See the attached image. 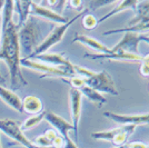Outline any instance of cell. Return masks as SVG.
<instances>
[{"label": "cell", "instance_id": "1", "mask_svg": "<svg viewBox=\"0 0 149 148\" xmlns=\"http://www.w3.org/2000/svg\"><path fill=\"white\" fill-rule=\"evenodd\" d=\"M2 24H1V38H0V60H3L8 66L10 74V87L11 90H18L28 86L21 73V55L18 40V30L13 21V1H5L2 9ZM0 78H3L0 75Z\"/></svg>", "mask_w": 149, "mask_h": 148}, {"label": "cell", "instance_id": "11", "mask_svg": "<svg viewBox=\"0 0 149 148\" xmlns=\"http://www.w3.org/2000/svg\"><path fill=\"white\" fill-rule=\"evenodd\" d=\"M30 15L33 16V17L37 16V17H40V18H44L46 20H48V21L56 22V24H59V25H63V24L69 21V19L67 17L62 16L60 13H57L56 11H54L50 8L38 5L35 1H32V3H31Z\"/></svg>", "mask_w": 149, "mask_h": 148}, {"label": "cell", "instance_id": "29", "mask_svg": "<svg viewBox=\"0 0 149 148\" xmlns=\"http://www.w3.org/2000/svg\"><path fill=\"white\" fill-rule=\"evenodd\" d=\"M3 81H5V79H3V78H0V85H1Z\"/></svg>", "mask_w": 149, "mask_h": 148}, {"label": "cell", "instance_id": "5", "mask_svg": "<svg viewBox=\"0 0 149 148\" xmlns=\"http://www.w3.org/2000/svg\"><path fill=\"white\" fill-rule=\"evenodd\" d=\"M45 120H47L54 127V129L58 131L63 138V140H65L63 148H78L77 144L69 137V131H74V126L71 125V123H68L66 119H63L59 115H57L52 111L45 112Z\"/></svg>", "mask_w": 149, "mask_h": 148}, {"label": "cell", "instance_id": "32", "mask_svg": "<svg viewBox=\"0 0 149 148\" xmlns=\"http://www.w3.org/2000/svg\"><path fill=\"white\" fill-rule=\"evenodd\" d=\"M0 38H1V32H0Z\"/></svg>", "mask_w": 149, "mask_h": 148}, {"label": "cell", "instance_id": "34", "mask_svg": "<svg viewBox=\"0 0 149 148\" xmlns=\"http://www.w3.org/2000/svg\"><path fill=\"white\" fill-rule=\"evenodd\" d=\"M148 148H149V146H148Z\"/></svg>", "mask_w": 149, "mask_h": 148}, {"label": "cell", "instance_id": "22", "mask_svg": "<svg viewBox=\"0 0 149 148\" xmlns=\"http://www.w3.org/2000/svg\"><path fill=\"white\" fill-rule=\"evenodd\" d=\"M63 81L68 82L69 85L71 86V88H74V89H80L81 87L85 86V81H84V78H81L79 76H74V77H71V78H65L62 79Z\"/></svg>", "mask_w": 149, "mask_h": 148}, {"label": "cell", "instance_id": "19", "mask_svg": "<svg viewBox=\"0 0 149 148\" xmlns=\"http://www.w3.org/2000/svg\"><path fill=\"white\" fill-rule=\"evenodd\" d=\"M138 2H139V1H137V0H124V1H120V2L117 3L116 8H113L110 13H108L107 15H105L104 17H101V18L98 20V25L101 24V22H104L105 20H107L108 18L112 17V16H115V15H117V13H121V11H124V10L132 9V10L135 11L137 8V5H138Z\"/></svg>", "mask_w": 149, "mask_h": 148}, {"label": "cell", "instance_id": "17", "mask_svg": "<svg viewBox=\"0 0 149 148\" xmlns=\"http://www.w3.org/2000/svg\"><path fill=\"white\" fill-rule=\"evenodd\" d=\"M146 31H149V18H145L137 22L136 25L131 27H125L121 29H113V30H108L104 32V36L112 35V34H119V32H136V34H143Z\"/></svg>", "mask_w": 149, "mask_h": 148}, {"label": "cell", "instance_id": "20", "mask_svg": "<svg viewBox=\"0 0 149 148\" xmlns=\"http://www.w3.org/2000/svg\"><path fill=\"white\" fill-rule=\"evenodd\" d=\"M45 112L46 111H42L38 115H33V116H30L29 118H27L24 124L21 125V129L22 131H26V130H30L32 128H35L36 126H38L39 124L41 123L45 119Z\"/></svg>", "mask_w": 149, "mask_h": 148}, {"label": "cell", "instance_id": "3", "mask_svg": "<svg viewBox=\"0 0 149 148\" xmlns=\"http://www.w3.org/2000/svg\"><path fill=\"white\" fill-rule=\"evenodd\" d=\"M87 11L88 10L85 8L84 11L78 13L74 18L69 19L68 22H66V24H63V25L56 26V27L49 32V35L45 38V39H42V41L40 43V45H39L37 48H36V50L32 52V55H31L29 58H27V59H33L36 56L45 54V52H48V50H49L51 47H54L55 45H57V43H59L61 41L63 36H65V34H66L67 30L69 29V27L72 25L76 20H78V19L80 18L81 16H84V13H87Z\"/></svg>", "mask_w": 149, "mask_h": 148}, {"label": "cell", "instance_id": "7", "mask_svg": "<svg viewBox=\"0 0 149 148\" xmlns=\"http://www.w3.org/2000/svg\"><path fill=\"white\" fill-rule=\"evenodd\" d=\"M0 131L26 148H36L21 129V125L13 119H0Z\"/></svg>", "mask_w": 149, "mask_h": 148}, {"label": "cell", "instance_id": "16", "mask_svg": "<svg viewBox=\"0 0 149 148\" xmlns=\"http://www.w3.org/2000/svg\"><path fill=\"white\" fill-rule=\"evenodd\" d=\"M32 1H13V8L17 9L18 11V24H16V28L17 30L20 29V27L26 22V20L29 18L30 16V8Z\"/></svg>", "mask_w": 149, "mask_h": 148}, {"label": "cell", "instance_id": "23", "mask_svg": "<svg viewBox=\"0 0 149 148\" xmlns=\"http://www.w3.org/2000/svg\"><path fill=\"white\" fill-rule=\"evenodd\" d=\"M112 2H116V1H111V0H102V1H89L88 2V7L86 8L88 11L89 10H96V9H98L100 7H104V6H107V5H111Z\"/></svg>", "mask_w": 149, "mask_h": 148}, {"label": "cell", "instance_id": "12", "mask_svg": "<svg viewBox=\"0 0 149 148\" xmlns=\"http://www.w3.org/2000/svg\"><path fill=\"white\" fill-rule=\"evenodd\" d=\"M72 43H82V45H85V46H87L88 48H90V49L99 52V54H105V55L112 54L111 48L107 47L106 45L98 41L97 39H95V38H93V37H89V36H86V35L76 34Z\"/></svg>", "mask_w": 149, "mask_h": 148}, {"label": "cell", "instance_id": "31", "mask_svg": "<svg viewBox=\"0 0 149 148\" xmlns=\"http://www.w3.org/2000/svg\"><path fill=\"white\" fill-rule=\"evenodd\" d=\"M0 148H2V147H1V142H0Z\"/></svg>", "mask_w": 149, "mask_h": 148}, {"label": "cell", "instance_id": "33", "mask_svg": "<svg viewBox=\"0 0 149 148\" xmlns=\"http://www.w3.org/2000/svg\"><path fill=\"white\" fill-rule=\"evenodd\" d=\"M148 18H149V16H148Z\"/></svg>", "mask_w": 149, "mask_h": 148}, {"label": "cell", "instance_id": "26", "mask_svg": "<svg viewBox=\"0 0 149 148\" xmlns=\"http://www.w3.org/2000/svg\"><path fill=\"white\" fill-rule=\"evenodd\" d=\"M125 146H126V148H148V145H146L145 142H127Z\"/></svg>", "mask_w": 149, "mask_h": 148}, {"label": "cell", "instance_id": "8", "mask_svg": "<svg viewBox=\"0 0 149 148\" xmlns=\"http://www.w3.org/2000/svg\"><path fill=\"white\" fill-rule=\"evenodd\" d=\"M145 34L136 32H124V37L115 47L111 48L112 52H127L132 55H139L138 47L141 41H145Z\"/></svg>", "mask_w": 149, "mask_h": 148}, {"label": "cell", "instance_id": "21", "mask_svg": "<svg viewBox=\"0 0 149 148\" xmlns=\"http://www.w3.org/2000/svg\"><path fill=\"white\" fill-rule=\"evenodd\" d=\"M82 26L87 30H93L98 26V20L91 13H86L82 17Z\"/></svg>", "mask_w": 149, "mask_h": 148}, {"label": "cell", "instance_id": "25", "mask_svg": "<svg viewBox=\"0 0 149 148\" xmlns=\"http://www.w3.org/2000/svg\"><path fill=\"white\" fill-rule=\"evenodd\" d=\"M68 3L69 6L76 9L78 13H81L85 10L84 9V1H81V0H71V1H68Z\"/></svg>", "mask_w": 149, "mask_h": 148}, {"label": "cell", "instance_id": "4", "mask_svg": "<svg viewBox=\"0 0 149 148\" xmlns=\"http://www.w3.org/2000/svg\"><path fill=\"white\" fill-rule=\"evenodd\" d=\"M84 81L86 86L93 88L100 94L104 93L110 94L112 96H119V91L115 85V81L112 80L111 76L106 70L96 73L89 78H84Z\"/></svg>", "mask_w": 149, "mask_h": 148}, {"label": "cell", "instance_id": "18", "mask_svg": "<svg viewBox=\"0 0 149 148\" xmlns=\"http://www.w3.org/2000/svg\"><path fill=\"white\" fill-rule=\"evenodd\" d=\"M79 90H80V93L82 96H86V97H87L93 104H95V105L97 106L98 108H101V107L107 103V98H106L102 94L96 91L95 89L86 86V85L84 87H81Z\"/></svg>", "mask_w": 149, "mask_h": 148}, {"label": "cell", "instance_id": "15", "mask_svg": "<svg viewBox=\"0 0 149 148\" xmlns=\"http://www.w3.org/2000/svg\"><path fill=\"white\" fill-rule=\"evenodd\" d=\"M22 111L31 116L38 115L44 111V104L39 97L35 95H29L22 99Z\"/></svg>", "mask_w": 149, "mask_h": 148}, {"label": "cell", "instance_id": "27", "mask_svg": "<svg viewBox=\"0 0 149 148\" xmlns=\"http://www.w3.org/2000/svg\"><path fill=\"white\" fill-rule=\"evenodd\" d=\"M44 135L49 139L50 142H52V140H54L57 136H58V134H57V131L55 129H47L46 131H45Z\"/></svg>", "mask_w": 149, "mask_h": 148}, {"label": "cell", "instance_id": "10", "mask_svg": "<svg viewBox=\"0 0 149 148\" xmlns=\"http://www.w3.org/2000/svg\"><path fill=\"white\" fill-rule=\"evenodd\" d=\"M104 116L121 126L124 125H135V126L149 125V112L141 114V115H121V114H115L111 111H105Z\"/></svg>", "mask_w": 149, "mask_h": 148}, {"label": "cell", "instance_id": "30", "mask_svg": "<svg viewBox=\"0 0 149 148\" xmlns=\"http://www.w3.org/2000/svg\"><path fill=\"white\" fill-rule=\"evenodd\" d=\"M113 148H126V146H120V147H113Z\"/></svg>", "mask_w": 149, "mask_h": 148}, {"label": "cell", "instance_id": "24", "mask_svg": "<svg viewBox=\"0 0 149 148\" xmlns=\"http://www.w3.org/2000/svg\"><path fill=\"white\" fill-rule=\"evenodd\" d=\"M31 142H32L35 146H38V147H50V146H51V142H50L49 139L45 135L38 136L37 138L33 139Z\"/></svg>", "mask_w": 149, "mask_h": 148}, {"label": "cell", "instance_id": "2", "mask_svg": "<svg viewBox=\"0 0 149 148\" xmlns=\"http://www.w3.org/2000/svg\"><path fill=\"white\" fill-rule=\"evenodd\" d=\"M18 40L20 55L24 56V58H29L42 41L40 27L33 16L30 15L25 24L20 27L18 30Z\"/></svg>", "mask_w": 149, "mask_h": 148}, {"label": "cell", "instance_id": "9", "mask_svg": "<svg viewBox=\"0 0 149 148\" xmlns=\"http://www.w3.org/2000/svg\"><path fill=\"white\" fill-rule=\"evenodd\" d=\"M69 101H70V115H71V125L74 126V137L78 139V127L81 117V108H82V95L80 90L70 88L69 90Z\"/></svg>", "mask_w": 149, "mask_h": 148}, {"label": "cell", "instance_id": "13", "mask_svg": "<svg viewBox=\"0 0 149 148\" xmlns=\"http://www.w3.org/2000/svg\"><path fill=\"white\" fill-rule=\"evenodd\" d=\"M0 98L2 101L8 105L10 108H13L15 111L24 114L22 111V99L19 97L16 93H13L11 89H8L2 85H0Z\"/></svg>", "mask_w": 149, "mask_h": 148}, {"label": "cell", "instance_id": "14", "mask_svg": "<svg viewBox=\"0 0 149 148\" xmlns=\"http://www.w3.org/2000/svg\"><path fill=\"white\" fill-rule=\"evenodd\" d=\"M33 59L47 64L52 67H61V66H70L72 62L65 57V54H57V52H45L41 55L36 56Z\"/></svg>", "mask_w": 149, "mask_h": 148}, {"label": "cell", "instance_id": "28", "mask_svg": "<svg viewBox=\"0 0 149 148\" xmlns=\"http://www.w3.org/2000/svg\"><path fill=\"white\" fill-rule=\"evenodd\" d=\"M3 6H5V1H2V0H1V1H0V11L3 9Z\"/></svg>", "mask_w": 149, "mask_h": 148}, {"label": "cell", "instance_id": "6", "mask_svg": "<svg viewBox=\"0 0 149 148\" xmlns=\"http://www.w3.org/2000/svg\"><path fill=\"white\" fill-rule=\"evenodd\" d=\"M20 65L25 66L26 68H29L32 70H36L38 73H40L41 76L40 78H70L68 75L66 74L63 70H61L59 67H52L47 64L36 60V59H27V58H21Z\"/></svg>", "mask_w": 149, "mask_h": 148}]
</instances>
